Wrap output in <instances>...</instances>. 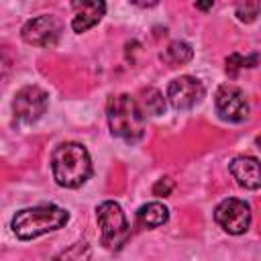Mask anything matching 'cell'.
<instances>
[{"instance_id":"obj_1","label":"cell","mask_w":261,"mask_h":261,"mask_svg":"<svg viewBox=\"0 0 261 261\" xmlns=\"http://www.w3.org/2000/svg\"><path fill=\"white\" fill-rule=\"evenodd\" d=\"M53 179L61 188H80L92 175V159L84 145L61 143L51 153Z\"/></svg>"},{"instance_id":"obj_2","label":"cell","mask_w":261,"mask_h":261,"mask_svg":"<svg viewBox=\"0 0 261 261\" xmlns=\"http://www.w3.org/2000/svg\"><path fill=\"white\" fill-rule=\"evenodd\" d=\"M67 220H69L67 210H63L55 204H39L33 208L18 210L10 220V228L16 234V239L31 241L45 232L65 226Z\"/></svg>"},{"instance_id":"obj_3","label":"cell","mask_w":261,"mask_h":261,"mask_svg":"<svg viewBox=\"0 0 261 261\" xmlns=\"http://www.w3.org/2000/svg\"><path fill=\"white\" fill-rule=\"evenodd\" d=\"M106 118L112 137H118L126 143H137L145 135V114L141 112L137 100L128 94H118L108 100Z\"/></svg>"},{"instance_id":"obj_4","label":"cell","mask_w":261,"mask_h":261,"mask_svg":"<svg viewBox=\"0 0 261 261\" xmlns=\"http://www.w3.org/2000/svg\"><path fill=\"white\" fill-rule=\"evenodd\" d=\"M96 218L100 226V241L106 249L118 251L126 245L130 237V226L126 222V216L120 208V204L106 200L96 208Z\"/></svg>"},{"instance_id":"obj_5","label":"cell","mask_w":261,"mask_h":261,"mask_svg":"<svg viewBox=\"0 0 261 261\" xmlns=\"http://www.w3.org/2000/svg\"><path fill=\"white\" fill-rule=\"evenodd\" d=\"M251 206L239 198H226L214 208L216 224L228 234H243L251 226Z\"/></svg>"},{"instance_id":"obj_6","label":"cell","mask_w":261,"mask_h":261,"mask_svg":"<svg viewBox=\"0 0 261 261\" xmlns=\"http://www.w3.org/2000/svg\"><path fill=\"white\" fill-rule=\"evenodd\" d=\"M216 112L226 122H243L249 116V102L241 88L232 84H224L216 90L214 96Z\"/></svg>"},{"instance_id":"obj_7","label":"cell","mask_w":261,"mask_h":261,"mask_svg":"<svg viewBox=\"0 0 261 261\" xmlns=\"http://www.w3.org/2000/svg\"><path fill=\"white\" fill-rule=\"evenodd\" d=\"M49 106V96L43 88L39 86H24L16 92L12 100V110L14 116L22 122H35L39 120Z\"/></svg>"},{"instance_id":"obj_8","label":"cell","mask_w":261,"mask_h":261,"mask_svg":"<svg viewBox=\"0 0 261 261\" xmlns=\"http://www.w3.org/2000/svg\"><path fill=\"white\" fill-rule=\"evenodd\" d=\"M206 90L194 75H179L167 86V100L175 110H190L202 102Z\"/></svg>"},{"instance_id":"obj_9","label":"cell","mask_w":261,"mask_h":261,"mask_svg":"<svg viewBox=\"0 0 261 261\" xmlns=\"http://www.w3.org/2000/svg\"><path fill=\"white\" fill-rule=\"evenodd\" d=\"M20 35L29 45L51 47L57 43V39L61 35V22L53 14H41V16L27 20Z\"/></svg>"},{"instance_id":"obj_10","label":"cell","mask_w":261,"mask_h":261,"mask_svg":"<svg viewBox=\"0 0 261 261\" xmlns=\"http://www.w3.org/2000/svg\"><path fill=\"white\" fill-rule=\"evenodd\" d=\"M230 173L237 179L239 186L247 190H259L261 186V175H259V161L255 157H234L230 161Z\"/></svg>"},{"instance_id":"obj_11","label":"cell","mask_w":261,"mask_h":261,"mask_svg":"<svg viewBox=\"0 0 261 261\" xmlns=\"http://www.w3.org/2000/svg\"><path fill=\"white\" fill-rule=\"evenodd\" d=\"M73 10L75 14L71 18V29L75 33H86L88 29L100 22V18L104 16L106 4L104 2H75Z\"/></svg>"},{"instance_id":"obj_12","label":"cell","mask_w":261,"mask_h":261,"mask_svg":"<svg viewBox=\"0 0 261 261\" xmlns=\"http://www.w3.org/2000/svg\"><path fill=\"white\" fill-rule=\"evenodd\" d=\"M169 218V208L161 202H147L137 210V222L145 228H157Z\"/></svg>"},{"instance_id":"obj_13","label":"cell","mask_w":261,"mask_h":261,"mask_svg":"<svg viewBox=\"0 0 261 261\" xmlns=\"http://www.w3.org/2000/svg\"><path fill=\"white\" fill-rule=\"evenodd\" d=\"M192 57H194V51L186 41H171L165 47V51L161 53V59L165 63H169V65H184Z\"/></svg>"},{"instance_id":"obj_14","label":"cell","mask_w":261,"mask_h":261,"mask_svg":"<svg viewBox=\"0 0 261 261\" xmlns=\"http://www.w3.org/2000/svg\"><path fill=\"white\" fill-rule=\"evenodd\" d=\"M141 112L149 114V116H161L165 112V98L159 90L155 88H147L143 90V98H141Z\"/></svg>"},{"instance_id":"obj_15","label":"cell","mask_w":261,"mask_h":261,"mask_svg":"<svg viewBox=\"0 0 261 261\" xmlns=\"http://www.w3.org/2000/svg\"><path fill=\"white\" fill-rule=\"evenodd\" d=\"M90 255H92L90 245L86 241H77L71 247L63 249L53 261H90Z\"/></svg>"},{"instance_id":"obj_16","label":"cell","mask_w":261,"mask_h":261,"mask_svg":"<svg viewBox=\"0 0 261 261\" xmlns=\"http://www.w3.org/2000/svg\"><path fill=\"white\" fill-rule=\"evenodd\" d=\"M255 65H257V53H253L249 57H243L241 53H230L226 57V73L230 77H237L239 69H243V67H255Z\"/></svg>"},{"instance_id":"obj_17","label":"cell","mask_w":261,"mask_h":261,"mask_svg":"<svg viewBox=\"0 0 261 261\" xmlns=\"http://www.w3.org/2000/svg\"><path fill=\"white\" fill-rule=\"evenodd\" d=\"M259 2H245V4H239L237 6V16L241 22H253L259 14Z\"/></svg>"},{"instance_id":"obj_18","label":"cell","mask_w":261,"mask_h":261,"mask_svg":"<svg viewBox=\"0 0 261 261\" xmlns=\"http://www.w3.org/2000/svg\"><path fill=\"white\" fill-rule=\"evenodd\" d=\"M173 192V179L171 177H161L153 184V196H159V198H165Z\"/></svg>"},{"instance_id":"obj_19","label":"cell","mask_w":261,"mask_h":261,"mask_svg":"<svg viewBox=\"0 0 261 261\" xmlns=\"http://www.w3.org/2000/svg\"><path fill=\"white\" fill-rule=\"evenodd\" d=\"M214 4L212 2H206V4H196V8H200V10H208V8H212Z\"/></svg>"}]
</instances>
